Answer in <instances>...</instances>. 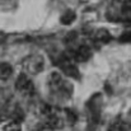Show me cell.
<instances>
[{"instance_id": "5b68a950", "label": "cell", "mask_w": 131, "mask_h": 131, "mask_svg": "<svg viewBox=\"0 0 131 131\" xmlns=\"http://www.w3.org/2000/svg\"><path fill=\"white\" fill-rule=\"evenodd\" d=\"M13 73V68L8 62L0 64V79H8Z\"/></svg>"}, {"instance_id": "ba28073f", "label": "cell", "mask_w": 131, "mask_h": 131, "mask_svg": "<svg viewBox=\"0 0 131 131\" xmlns=\"http://www.w3.org/2000/svg\"><path fill=\"white\" fill-rule=\"evenodd\" d=\"M52 130H55V129H57V127H61V120L59 118V117H56V116H50L48 118H47V122H46Z\"/></svg>"}, {"instance_id": "7c38bea8", "label": "cell", "mask_w": 131, "mask_h": 131, "mask_svg": "<svg viewBox=\"0 0 131 131\" xmlns=\"http://www.w3.org/2000/svg\"><path fill=\"white\" fill-rule=\"evenodd\" d=\"M66 117H68V121H69L71 125L75 124V121H77V113H75L74 111L68 110V111H66Z\"/></svg>"}, {"instance_id": "30bf717a", "label": "cell", "mask_w": 131, "mask_h": 131, "mask_svg": "<svg viewBox=\"0 0 131 131\" xmlns=\"http://www.w3.org/2000/svg\"><path fill=\"white\" fill-rule=\"evenodd\" d=\"M4 131H22V127H20V125H19L18 122H14V121H13V122L5 125Z\"/></svg>"}, {"instance_id": "9c48e42d", "label": "cell", "mask_w": 131, "mask_h": 131, "mask_svg": "<svg viewBox=\"0 0 131 131\" xmlns=\"http://www.w3.org/2000/svg\"><path fill=\"white\" fill-rule=\"evenodd\" d=\"M74 19H75L74 12L68 10L65 14H62V17H61V23H62V24H70V23H73Z\"/></svg>"}, {"instance_id": "7a4b0ae2", "label": "cell", "mask_w": 131, "mask_h": 131, "mask_svg": "<svg viewBox=\"0 0 131 131\" xmlns=\"http://www.w3.org/2000/svg\"><path fill=\"white\" fill-rule=\"evenodd\" d=\"M60 68L62 69V71H64L66 75H69V77H71V78H79V71H78L77 66H75L69 59H62V60L60 61Z\"/></svg>"}, {"instance_id": "9a60e30c", "label": "cell", "mask_w": 131, "mask_h": 131, "mask_svg": "<svg viewBox=\"0 0 131 131\" xmlns=\"http://www.w3.org/2000/svg\"><path fill=\"white\" fill-rule=\"evenodd\" d=\"M130 115H131V110H130Z\"/></svg>"}, {"instance_id": "52a82bcc", "label": "cell", "mask_w": 131, "mask_h": 131, "mask_svg": "<svg viewBox=\"0 0 131 131\" xmlns=\"http://www.w3.org/2000/svg\"><path fill=\"white\" fill-rule=\"evenodd\" d=\"M95 37H97L98 41H102V42H104V43L111 41V35H110L106 29H99V31L97 32Z\"/></svg>"}, {"instance_id": "4fadbf2b", "label": "cell", "mask_w": 131, "mask_h": 131, "mask_svg": "<svg viewBox=\"0 0 131 131\" xmlns=\"http://www.w3.org/2000/svg\"><path fill=\"white\" fill-rule=\"evenodd\" d=\"M120 41H121V42H131V31L125 32V33L120 37Z\"/></svg>"}, {"instance_id": "6da1fadb", "label": "cell", "mask_w": 131, "mask_h": 131, "mask_svg": "<svg viewBox=\"0 0 131 131\" xmlns=\"http://www.w3.org/2000/svg\"><path fill=\"white\" fill-rule=\"evenodd\" d=\"M24 68H26L29 73L37 74V73L42 71V69H43V60H42L41 56H37V55L29 56V57L26 60V62H24Z\"/></svg>"}, {"instance_id": "3957f363", "label": "cell", "mask_w": 131, "mask_h": 131, "mask_svg": "<svg viewBox=\"0 0 131 131\" xmlns=\"http://www.w3.org/2000/svg\"><path fill=\"white\" fill-rule=\"evenodd\" d=\"M90 57V48L88 46H80L75 53H74V59L79 62H84Z\"/></svg>"}, {"instance_id": "277c9868", "label": "cell", "mask_w": 131, "mask_h": 131, "mask_svg": "<svg viewBox=\"0 0 131 131\" xmlns=\"http://www.w3.org/2000/svg\"><path fill=\"white\" fill-rule=\"evenodd\" d=\"M29 87H31V83H29L28 78L26 77V74H20L15 82V88L18 90H27Z\"/></svg>"}, {"instance_id": "5bb4252c", "label": "cell", "mask_w": 131, "mask_h": 131, "mask_svg": "<svg viewBox=\"0 0 131 131\" xmlns=\"http://www.w3.org/2000/svg\"><path fill=\"white\" fill-rule=\"evenodd\" d=\"M75 37H77V33H75V32H71V33H69V35L66 36V41H68V42H71L73 40H75Z\"/></svg>"}, {"instance_id": "8992f818", "label": "cell", "mask_w": 131, "mask_h": 131, "mask_svg": "<svg viewBox=\"0 0 131 131\" xmlns=\"http://www.w3.org/2000/svg\"><path fill=\"white\" fill-rule=\"evenodd\" d=\"M99 104H101V95L99 94H95L90 98V101L88 102V107L92 110L93 113H95L98 110H99Z\"/></svg>"}, {"instance_id": "8fae6325", "label": "cell", "mask_w": 131, "mask_h": 131, "mask_svg": "<svg viewBox=\"0 0 131 131\" xmlns=\"http://www.w3.org/2000/svg\"><path fill=\"white\" fill-rule=\"evenodd\" d=\"M23 118H24L23 111H22L20 108H15V111L13 112V120H14V122H18V124H19Z\"/></svg>"}]
</instances>
